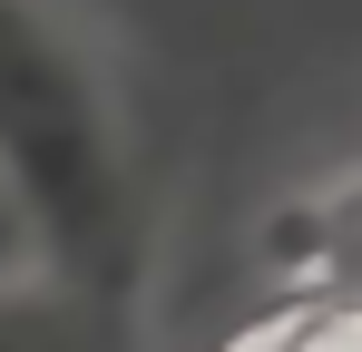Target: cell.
Masks as SVG:
<instances>
[{
	"label": "cell",
	"instance_id": "obj_1",
	"mask_svg": "<svg viewBox=\"0 0 362 352\" xmlns=\"http://www.w3.org/2000/svg\"><path fill=\"white\" fill-rule=\"evenodd\" d=\"M0 352H108V343L69 293H49V274H30V284H0Z\"/></svg>",
	"mask_w": 362,
	"mask_h": 352
},
{
	"label": "cell",
	"instance_id": "obj_2",
	"mask_svg": "<svg viewBox=\"0 0 362 352\" xmlns=\"http://www.w3.org/2000/svg\"><path fill=\"white\" fill-rule=\"evenodd\" d=\"M30 274H49V235H40L30 196H20L10 167H0V284H30Z\"/></svg>",
	"mask_w": 362,
	"mask_h": 352
},
{
	"label": "cell",
	"instance_id": "obj_4",
	"mask_svg": "<svg viewBox=\"0 0 362 352\" xmlns=\"http://www.w3.org/2000/svg\"><path fill=\"white\" fill-rule=\"evenodd\" d=\"M255 352H274V343H255Z\"/></svg>",
	"mask_w": 362,
	"mask_h": 352
},
{
	"label": "cell",
	"instance_id": "obj_3",
	"mask_svg": "<svg viewBox=\"0 0 362 352\" xmlns=\"http://www.w3.org/2000/svg\"><path fill=\"white\" fill-rule=\"evenodd\" d=\"M274 352H362V293L313 303L303 323H284V333H274Z\"/></svg>",
	"mask_w": 362,
	"mask_h": 352
}]
</instances>
